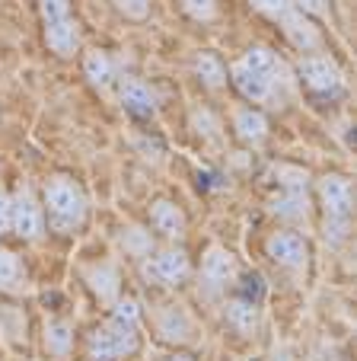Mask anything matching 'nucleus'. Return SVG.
<instances>
[{"label": "nucleus", "instance_id": "nucleus-21", "mask_svg": "<svg viewBox=\"0 0 357 361\" xmlns=\"http://www.w3.org/2000/svg\"><path fill=\"white\" fill-rule=\"evenodd\" d=\"M70 345H74V326H70L68 320H61V317L48 320L45 323V348L48 352L64 358V355L70 352Z\"/></svg>", "mask_w": 357, "mask_h": 361}, {"label": "nucleus", "instance_id": "nucleus-29", "mask_svg": "<svg viewBox=\"0 0 357 361\" xmlns=\"http://www.w3.org/2000/svg\"><path fill=\"white\" fill-rule=\"evenodd\" d=\"M39 16L42 23L64 20V16H70V0H39Z\"/></svg>", "mask_w": 357, "mask_h": 361}, {"label": "nucleus", "instance_id": "nucleus-15", "mask_svg": "<svg viewBox=\"0 0 357 361\" xmlns=\"http://www.w3.org/2000/svg\"><path fill=\"white\" fill-rule=\"evenodd\" d=\"M83 281L87 288L102 300V304H112L118 294H122V281H118V269L108 266V262H99V266L83 269Z\"/></svg>", "mask_w": 357, "mask_h": 361}, {"label": "nucleus", "instance_id": "nucleus-18", "mask_svg": "<svg viewBox=\"0 0 357 361\" xmlns=\"http://www.w3.org/2000/svg\"><path fill=\"white\" fill-rule=\"evenodd\" d=\"M156 333H160L163 342H173V345L189 342V333H192L189 314H185V310H179V307H166V310L156 317Z\"/></svg>", "mask_w": 357, "mask_h": 361}, {"label": "nucleus", "instance_id": "nucleus-30", "mask_svg": "<svg viewBox=\"0 0 357 361\" xmlns=\"http://www.w3.org/2000/svg\"><path fill=\"white\" fill-rule=\"evenodd\" d=\"M249 4H252V10H258V13L268 16V20H281V16L294 7V0H249Z\"/></svg>", "mask_w": 357, "mask_h": 361}, {"label": "nucleus", "instance_id": "nucleus-34", "mask_svg": "<svg viewBox=\"0 0 357 361\" xmlns=\"http://www.w3.org/2000/svg\"><path fill=\"white\" fill-rule=\"evenodd\" d=\"M169 361H192V358H189V355H173Z\"/></svg>", "mask_w": 357, "mask_h": 361}, {"label": "nucleus", "instance_id": "nucleus-7", "mask_svg": "<svg viewBox=\"0 0 357 361\" xmlns=\"http://www.w3.org/2000/svg\"><path fill=\"white\" fill-rule=\"evenodd\" d=\"M13 198V231L20 240L32 243V240L42 237L45 231V212H42V202L32 195V189H20Z\"/></svg>", "mask_w": 357, "mask_h": 361}, {"label": "nucleus", "instance_id": "nucleus-17", "mask_svg": "<svg viewBox=\"0 0 357 361\" xmlns=\"http://www.w3.org/2000/svg\"><path fill=\"white\" fill-rule=\"evenodd\" d=\"M83 77H87L96 90L106 93V90L115 83V61L108 58V51H102V48H89L87 55H83Z\"/></svg>", "mask_w": 357, "mask_h": 361}, {"label": "nucleus", "instance_id": "nucleus-12", "mask_svg": "<svg viewBox=\"0 0 357 361\" xmlns=\"http://www.w3.org/2000/svg\"><path fill=\"white\" fill-rule=\"evenodd\" d=\"M118 99H122V109L128 112L131 118H141V122L144 118H154V112H156L154 90H150L144 80H134V77L118 83Z\"/></svg>", "mask_w": 357, "mask_h": 361}, {"label": "nucleus", "instance_id": "nucleus-28", "mask_svg": "<svg viewBox=\"0 0 357 361\" xmlns=\"http://www.w3.org/2000/svg\"><path fill=\"white\" fill-rule=\"evenodd\" d=\"M112 7L118 10L125 20H134V23L150 16V0H112Z\"/></svg>", "mask_w": 357, "mask_h": 361}, {"label": "nucleus", "instance_id": "nucleus-4", "mask_svg": "<svg viewBox=\"0 0 357 361\" xmlns=\"http://www.w3.org/2000/svg\"><path fill=\"white\" fill-rule=\"evenodd\" d=\"M192 275V259L182 246H166L141 259V279L147 285H182Z\"/></svg>", "mask_w": 357, "mask_h": 361}, {"label": "nucleus", "instance_id": "nucleus-3", "mask_svg": "<svg viewBox=\"0 0 357 361\" xmlns=\"http://www.w3.org/2000/svg\"><path fill=\"white\" fill-rule=\"evenodd\" d=\"M296 80L310 96H338L344 90V74L329 55H303L296 64Z\"/></svg>", "mask_w": 357, "mask_h": 361}, {"label": "nucleus", "instance_id": "nucleus-27", "mask_svg": "<svg viewBox=\"0 0 357 361\" xmlns=\"http://www.w3.org/2000/svg\"><path fill=\"white\" fill-rule=\"evenodd\" d=\"M182 10H185L189 20L211 23L217 16V0H182Z\"/></svg>", "mask_w": 357, "mask_h": 361}, {"label": "nucleus", "instance_id": "nucleus-11", "mask_svg": "<svg viewBox=\"0 0 357 361\" xmlns=\"http://www.w3.org/2000/svg\"><path fill=\"white\" fill-rule=\"evenodd\" d=\"M201 275H204V281H211L214 288H227V285H233L236 275H239V262H236V256L227 246L214 243V246H208V252L201 256Z\"/></svg>", "mask_w": 357, "mask_h": 361}, {"label": "nucleus", "instance_id": "nucleus-22", "mask_svg": "<svg viewBox=\"0 0 357 361\" xmlns=\"http://www.w3.org/2000/svg\"><path fill=\"white\" fill-rule=\"evenodd\" d=\"M195 74L208 90H220L227 83V64L214 55V51H201L195 58Z\"/></svg>", "mask_w": 357, "mask_h": 361}, {"label": "nucleus", "instance_id": "nucleus-9", "mask_svg": "<svg viewBox=\"0 0 357 361\" xmlns=\"http://www.w3.org/2000/svg\"><path fill=\"white\" fill-rule=\"evenodd\" d=\"M277 23H281L284 39H287L296 51H310V55H313V51H319V48H322V32H319V26L306 13H300L296 7H290Z\"/></svg>", "mask_w": 357, "mask_h": 361}, {"label": "nucleus", "instance_id": "nucleus-2", "mask_svg": "<svg viewBox=\"0 0 357 361\" xmlns=\"http://www.w3.org/2000/svg\"><path fill=\"white\" fill-rule=\"evenodd\" d=\"M137 348H141L137 326L115 320V317H106V323H99V326L87 336V358L89 361H122V358H131Z\"/></svg>", "mask_w": 357, "mask_h": 361}, {"label": "nucleus", "instance_id": "nucleus-33", "mask_svg": "<svg viewBox=\"0 0 357 361\" xmlns=\"http://www.w3.org/2000/svg\"><path fill=\"white\" fill-rule=\"evenodd\" d=\"M294 7L306 16H322L329 10V0H294Z\"/></svg>", "mask_w": 357, "mask_h": 361}, {"label": "nucleus", "instance_id": "nucleus-26", "mask_svg": "<svg viewBox=\"0 0 357 361\" xmlns=\"http://www.w3.org/2000/svg\"><path fill=\"white\" fill-rule=\"evenodd\" d=\"M192 128H195V135L201 137V141H214L220 122L214 118V112L211 109H195L192 112Z\"/></svg>", "mask_w": 357, "mask_h": 361}, {"label": "nucleus", "instance_id": "nucleus-14", "mask_svg": "<svg viewBox=\"0 0 357 361\" xmlns=\"http://www.w3.org/2000/svg\"><path fill=\"white\" fill-rule=\"evenodd\" d=\"M233 135L246 144V147H262L268 141V116L256 106L233 112Z\"/></svg>", "mask_w": 357, "mask_h": 361}, {"label": "nucleus", "instance_id": "nucleus-5", "mask_svg": "<svg viewBox=\"0 0 357 361\" xmlns=\"http://www.w3.org/2000/svg\"><path fill=\"white\" fill-rule=\"evenodd\" d=\"M265 256H268L275 266L290 269V272H300L310 259V243L296 231H275L265 237Z\"/></svg>", "mask_w": 357, "mask_h": 361}, {"label": "nucleus", "instance_id": "nucleus-20", "mask_svg": "<svg viewBox=\"0 0 357 361\" xmlns=\"http://www.w3.org/2000/svg\"><path fill=\"white\" fill-rule=\"evenodd\" d=\"M26 285V269H23L20 256L7 246H0V291L4 294H16Z\"/></svg>", "mask_w": 357, "mask_h": 361}, {"label": "nucleus", "instance_id": "nucleus-1", "mask_svg": "<svg viewBox=\"0 0 357 361\" xmlns=\"http://www.w3.org/2000/svg\"><path fill=\"white\" fill-rule=\"evenodd\" d=\"M42 212L54 233H61V237L77 233V227H83L87 221V195H83L80 183H74L70 176H51L45 183Z\"/></svg>", "mask_w": 357, "mask_h": 361}, {"label": "nucleus", "instance_id": "nucleus-23", "mask_svg": "<svg viewBox=\"0 0 357 361\" xmlns=\"http://www.w3.org/2000/svg\"><path fill=\"white\" fill-rule=\"evenodd\" d=\"M122 243L137 259H144V256L154 252V237H150V231H144V227H128V231L122 233Z\"/></svg>", "mask_w": 357, "mask_h": 361}, {"label": "nucleus", "instance_id": "nucleus-13", "mask_svg": "<svg viewBox=\"0 0 357 361\" xmlns=\"http://www.w3.org/2000/svg\"><path fill=\"white\" fill-rule=\"evenodd\" d=\"M150 224H154V231L160 233V237L182 240L185 227H189V218H185V212L175 202H169V198H156V202L150 204Z\"/></svg>", "mask_w": 357, "mask_h": 361}, {"label": "nucleus", "instance_id": "nucleus-31", "mask_svg": "<svg viewBox=\"0 0 357 361\" xmlns=\"http://www.w3.org/2000/svg\"><path fill=\"white\" fill-rule=\"evenodd\" d=\"M348 227L351 218H325V240L338 246L342 240H348Z\"/></svg>", "mask_w": 357, "mask_h": 361}, {"label": "nucleus", "instance_id": "nucleus-10", "mask_svg": "<svg viewBox=\"0 0 357 361\" xmlns=\"http://www.w3.org/2000/svg\"><path fill=\"white\" fill-rule=\"evenodd\" d=\"M319 202H322L325 218H351L354 212V189L344 176L329 173L319 179Z\"/></svg>", "mask_w": 357, "mask_h": 361}, {"label": "nucleus", "instance_id": "nucleus-24", "mask_svg": "<svg viewBox=\"0 0 357 361\" xmlns=\"http://www.w3.org/2000/svg\"><path fill=\"white\" fill-rule=\"evenodd\" d=\"M275 176H277V183H281V189H294V192L310 189V173H306L303 166L281 164V166H275Z\"/></svg>", "mask_w": 357, "mask_h": 361}, {"label": "nucleus", "instance_id": "nucleus-32", "mask_svg": "<svg viewBox=\"0 0 357 361\" xmlns=\"http://www.w3.org/2000/svg\"><path fill=\"white\" fill-rule=\"evenodd\" d=\"M10 231H13V198L0 192V237H7Z\"/></svg>", "mask_w": 357, "mask_h": 361}, {"label": "nucleus", "instance_id": "nucleus-19", "mask_svg": "<svg viewBox=\"0 0 357 361\" xmlns=\"http://www.w3.org/2000/svg\"><path fill=\"white\" fill-rule=\"evenodd\" d=\"M271 212L281 221H306L310 218V195H306V192L284 189L281 195L271 202Z\"/></svg>", "mask_w": 357, "mask_h": 361}, {"label": "nucleus", "instance_id": "nucleus-25", "mask_svg": "<svg viewBox=\"0 0 357 361\" xmlns=\"http://www.w3.org/2000/svg\"><path fill=\"white\" fill-rule=\"evenodd\" d=\"M108 317H115V320H122V323H131V326H141L144 307L137 298H122V294H118V298L112 300V314Z\"/></svg>", "mask_w": 357, "mask_h": 361}, {"label": "nucleus", "instance_id": "nucleus-6", "mask_svg": "<svg viewBox=\"0 0 357 361\" xmlns=\"http://www.w3.org/2000/svg\"><path fill=\"white\" fill-rule=\"evenodd\" d=\"M227 80L233 83L236 90H239V96L243 99H249V102H256V106H262V102H271L277 93H281L284 87H277L271 77H265V74H258V71H252L249 64L239 58V61H233L230 64V71H227Z\"/></svg>", "mask_w": 357, "mask_h": 361}, {"label": "nucleus", "instance_id": "nucleus-8", "mask_svg": "<svg viewBox=\"0 0 357 361\" xmlns=\"http://www.w3.org/2000/svg\"><path fill=\"white\" fill-rule=\"evenodd\" d=\"M42 39H45L48 51L54 58H74L83 45V32H80V23L74 20V13L64 16V20H51V23H42Z\"/></svg>", "mask_w": 357, "mask_h": 361}, {"label": "nucleus", "instance_id": "nucleus-16", "mask_svg": "<svg viewBox=\"0 0 357 361\" xmlns=\"http://www.w3.org/2000/svg\"><path fill=\"white\" fill-rule=\"evenodd\" d=\"M223 317H227V323L236 329V333H243V336H252L258 329V323H262L258 304H256V300H249V298L227 300V310H223Z\"/></svg>", "mask_w": 357, "mask_h": 361}]
</instances>
